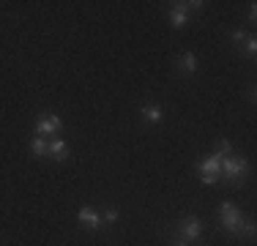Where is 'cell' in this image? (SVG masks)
I'll list each match as a JSON object with an SVG mask.
<instances>
[{"label":"cell","instance_id":"6da1fadb","mask_svg":"<svg viewBox=\"0 0 257 246\" xmlns=\"http://www.w3.org/2000/svg\"><path fill=\"white\" fill-rule=\"evenodd\" d=\"M246 170H249L246 159H243L241 153H230V156L222 159V172H219V175H222L224 181L230 183V186H241Z\"/></svg>","mask_w":257,"mask_h":246},{"label":"cell","instance_id":"7a4b0ae2","mask_svg":"<svg viewBox=\"0 0 257 246\" xmlns=\"http://www.w3.org/2000/svg\"><path fill=\"white\" fill-rule=\"evenodd\" d=\"M219 224H222L230 235H241V230H243V213L238 211L232 202H222V208H219Z\"/></svg>","mask_w":257,"mask_h":246},{"label":"cell","instance_id":"3957f363","mask_svg":"<svg viewBox=\"0 0 257 246\" xmlns=\"http://www.w3.org/2000/svg\"><path fill=\"white\" fill-rule=\"evenodd\" d=\"M219 172H222V156H216V153L205 156L203 162L197 164V175L205 186H213V183L219 181Z\"/></svg>","mask_w":257,"mask_h":246},{"label":"cell","instance_id":"277c9868","mask_svg":"<svg viewBox=\"0 0 257 246\" xmlns=\"http://www.w3.org/2000/svg\"><path fill=\"white\" fill-rule=\"evenodd\" d=\"M60 132H63V120L58 115L47 112L36 118V137H52V134H60Z\"/></svg>","mask_w":257,"mask_h":246},{"label":"cell","instance_id":"5b68a950","mask_svg":"<svg viewBox=\"0 0 257 246\" xmlns=\"http://www.w3.org/2000/svg\"><path fill=\"white\" fill-rule=\"evenodd\" d=\"M178 238H183V241H189V243L200 241V238H203V221H200L197 216L181 219V224H178Z\"/></svg>","mask_w":257,"mask_h":246},{"label":"cell","instance_id":"8992f818","mask_svg":"<svg viewBox=\"0 0 257 246\" xmlns=\"http://www.w3.org/2000/svg\"><path fill=\"white\" fill-rule=\"evenodd\" d=\"M77 219H79V224L88 227V230H101V227H104L101 213L93 211V208H88V205H82V208L77 211Z\"/></svg>","mask_w":257,"mask_h":246},{"label":"cell","instance_id":"52a82bcc","mask_svg":"<svg viewBox=\"0 0 257 246\" xmlns=\"http://www.w3.org/2000/svg\"><path fill=\"white\" fill-rule=\"evenodd\" d=\"M69 145L63 143V140H50V143H47V156L52 159V162H66V159H69Z\"/></svg>","mask_w":257,"mask_h":246},{"label":"cell","instance_id":"ba28073f","mask_svg":"<svg viewBox=\"0 0 257 246\" xmlns=\"http://www.w3.org/2000/svg\"><path fill=\"white\" fill-rule=\"evenodd\" d=\"M197 66H200V60H197V55H194V52H183L181 55V60H178V71L181 74H186V77H189V74L197 71Z\"/></svg>","mask_w":257,"mask_h":246},{"label":"cell","instance_id":"9c48e42d","mask_svg":"<svg viewBox=\"0 0 257 246\" xmlns=\"http://www.w3.org/2000/svg\"><path fill=\"white\" fill-rule=\"evenodd\" d=\"M164 118V109L159 107V104H145L143 107V120L145 123H162Z\"/></svg>","mask_w":257,"mask_h":246},{"label":"cell","instance_id":"30bf717a","mask_svg":"<svg viewBox=\"0 0 257 246\" xmlns=\"http://www.w3.org/2000/svg\"><path fill=\"white\" fill-rule=\"evenodd\" d=\"M186 22H189V14L183 9H178V6H175L173 11H170V25H173L175 30H181V28H186Z\"/></svg>","mask_w":257,"mask_h":246},{"label":"cell","instance_id":"8fae6325","mask_svg":"<svg viewBox=\"0 0 257 246\" xmlns=\"http://www.w3.org/2000/svg\"><path fill=\"white\" fill-rule=\"evenodd\" d=\"M30 153H33L36 159H44L47 156V140L44 137H33L30 140Z\"/></svg>","mask_w":257,"mask_h":246},{"label":"cell","instance_id":"7c38bea8","mask_svg":"<svg viewBox=\"0 0 257 246\" xmlns=\"http://www.w3.org/2000/svg\"><path fill=\"white\" fill-rule=\"evenodd\" d=\"M213 153H216V156H230V153H232V143H230V140H216V151H213Z\"/></svg>","mask_w":257,"mask_h":246},{"label":"cell","instance_id":"4fadbf2b","mask_svg":"<svg viewBox=\"0 0 257 246\" xmlns=\"http://www.w3.org/2000/svg\"><path fill=\"white\" fill-rule=\"evenodd\" d=\"M243 55H249V58H254V55H257V39H254V36H249V39L243 41Z\"/></svg>","mask_w":257,"mask_h":246},{"label":"cell","instance_id":"5bb4252c","mask_svg":"<svg viewBox=\"0 0 257 246\" xmlns=\"http://www.w3.org/2000/svg\"><path fill=\"white\" fill-rule=\"evenodd\" d=\"M241 235H246V238H252V235H254V219H243V230H241Z\"/></svg>","mask_w":257,"mask_h":246},{"label":"cell","instance_id":"9a60e30c","mask_svg":"<svg viewBox=\"0 0 257 246\" xmlns=\"http://www.w3.org/2000/svg\"><path fill=\"white\" fill-rule=\"evenodd\" d=\"M230 39H232V41H235V44H238V47H241V44H243V41H246V39H249V36H246V30H232V33H230Z\"/></svg>","mask_w":257,"mask_h":246},{"label":"cell","instance_id":"2e32d148","mask_svg":"<svg viewBox=\"0 0 257 246\" xmlns=\"http://www.w3.org/2000/svg\"><path fill=\"white\" fill-rule=\"evenodd\" d=\"M101 219H104V224H112V221H118V211H115V208H109Z\"/></svg>","mask_w":257,"mask_h":246},{"label":"cell","instance_id":"e0dca14e","mask_svg":"<svg viewBox=\"0 0 257 246\" xmlns=\"http://www.w3.org/2000/svg\"><path fill=\"white\" fill-rule=\"evenodd\" d=\"M249 20H252V22L257 20V9H254V3H249Z\"/></svg>","mask_w":257,"mask_h":246},{"label":"cell","instance_id":"ac0fdd59","mask_svg":"<svg viewBox=\"0 0 257 246\" xmlns=\"http://www.w3.org/2000/svg\"><path fill=\"white\" fill-rule=\"evenodd\" d=\"M175 246H189V241H183V238H178V241H175Z\"/></svg>","mask_w":257,"mask_h":246}]
</instances>
